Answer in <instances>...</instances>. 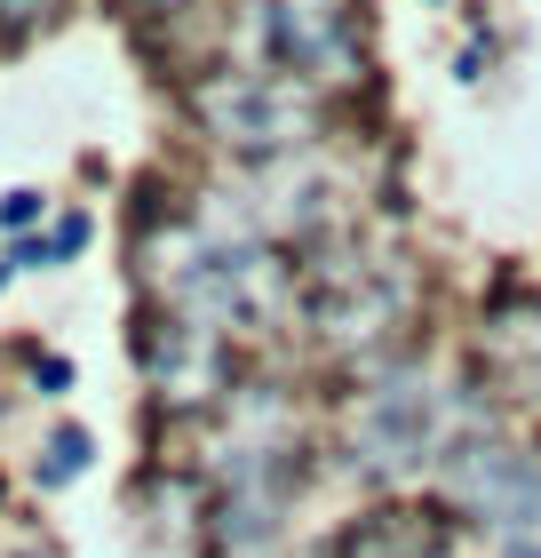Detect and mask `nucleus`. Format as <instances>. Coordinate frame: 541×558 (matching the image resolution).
Segmentation results:
<instances>
[{"label": "nucleus", "instance_id": "1", "mask_svg": "<svg viewBox=\"0 0 541 558\" xmlns=\"http://www.w3.org/2000/svg\"><path fill=\"white\" fill-rule=\"evenodd\" d=\"M40 216V192H9L0 199V223H33Z\"/></svg>", "mask_w": 541, "mask_h": 558}]
</instances>
